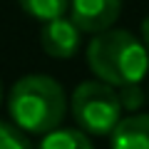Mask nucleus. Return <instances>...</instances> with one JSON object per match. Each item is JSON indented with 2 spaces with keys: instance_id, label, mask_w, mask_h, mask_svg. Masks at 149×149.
I'll use <instances>...</instances> for the list:
<instances>
[{
  "instance_id": "nucleus-1",
  "label": "nucleus",
  "mask_w": 149,
  "mask_h": 149,
  "mask_svg": "<svg viewBox=\"0 0 149 149\" xmlns=\"http://www.w3.org/2000/svg\"><path fill=\"white\" fill-rule=\"evenodd\" d=\"M8 109L22 132L47 134L65 119L67 100L57 80L47 74H27L13 85Z\"/></svg>"
},
{
  "instance_id": "nucleus-2",
  "label": "nucleus",
  "mask_w": 149,
  "mask_h": 149,
  "mask_svg": "<svg viewBox=\"0 0 149 149\" xmlns=\"http://www.w3.org/2000/svg\"><path fill=\"white\" fill-rule=\"evenodd\" d=\"M87 65L109 85L142 82L149 70V50L127 30H102L87 47Z\"/></svg>"
},
{
  "instance_id": "nucleus-3",
  "label": "nucleus",
  "mask_w": 149,
  "mask_h": 149,
  "mask_svg": "<svg viewBox=\"0 0 149 149\" xmlns=\"http://www.w3.org/2000/svg\"><path fill=\"white\" fill-rule=\"evenodd\" d=\"M122 114V102L109 82H82L72 95V117L87 134H112Z\"/></svg>"
},
{
  "instance_id": "nucleus-4",
  "label": "nucleus",
  "mask_w": 149,
  "mask_h": 149,
  "mask_svg": "<svg viewBox=\"0 0 149 149\" xmlns=\"http://www.w3.org/2000/svg\"><path fill=\"white\" fill-rule=\"evenodd\" d=\"M122 0H70V20L82 32L109 30L119 17Z\"/></svg>"
},
{
  "instance_id": "nucleus-5",
  "label": "nucleus",
  "mask_w": 149,
  "mask_h": 149,
  "mask_svg": "<svg viewBox=\"0 0 149 149\" xmlns=\"http://www.w3.org/2000/svg\"><path fill=\"white\" fill-rule=\"evenodd\" d=\"M80 32L82 30L72 20H65L60 15L45 22L42 32H40V45L50 57L67 60V57H74L80 50Z\"/></svg>"
},
{
  "instance_id": "nucleus-6",
  "label": "nucleus",
  "mask_w": 149,
  "mask_h": 149,
  "mask_svg": "<svg viewBox=\"0 0 149 149\" xmlns=\"http://www.w3.org/2000/svg\"><path fill=\"white\" fill-rule=\"evenodd\" d=\"M109 142L114 149H149V114H132L119 119Z\"/></svg>"
},
{
  "instance_id": "nucleus-7",
  "label": "nucleus",
  "mask_w": 149,
  "mask_h": 149,
  "mask_svg": "<svg viewBox=\"0 0 149 149\" xmlns=\"http://www.w3.org/2000/svg\"><path fill=\"white\" fill-rule=\"evenodd\" d=\"M40 147L45 149H90L92 139L85 129H50L42 139H40Z\"/></svg>"
},
{
  "instance_id": "nucleus-8",
  "label": "nucleus",
  "mask_w": 149,
  "mask_h": 149,
  "mask_svg": "<svg viewBox=\"0 0 149 149\" xmlns=\"http://www.w3.org/2000/svg\"><path fill=\"white\" fill-rule=\"evenodd\" d=\"M17 3L30 17H37L45 22L52 17H60L70 8V0H17Z\"/></svg>"
},
{
  "instance_id": "nucleus-9",
  "label": "nucleus",
  "mask_w": 149,
  "mask_h": 149,
  "mask_svg": "<svg viewBox=\"0 0 149 149\" xmlns=\"http://www.w3.org/2000/svg\"><path fill=\"white\" fill-rule=\"evenodd\" d=\"M27 147H30V139L17 124L13 127L8 122H0V149H27Z\"/></svg>"
},
{
  "instance_id": "nucleus-10",
  "label": "nucleus",
  "mask_w": 149,
  "mask_h": 149,
  "mask_svg": "<svg viewBox=\"0 0 149 149\" xmlns=\"http://www.w3.org/2000/svg\"><path fill=\"white\" fill-rule=\"evenodd\" d=\"M119 102H122V109H139L144 102L149 100V95H144V90L139 87V82H132V85H119L117 90Z\"/></svg>"
},
{
  "instance_id": "nucleus-11",
  "label": "nucleus",
  "mask_w": 149,
  "mask_h": 149,
  "mask_svg": "<svg viewBox=\"0 0 149 149\" xmlns=\"http://www.w3.org/2000/svg\"><path fill=\"white\" fill-rule=\"evenodd\" d=\"M142 37H144V45H147V50H149V15H147V20L142 22Z\"/></svg>"
},
{
  "instance_id": "nucleus-12",
  "label": "nucleus",
  "mask_w": 149,
  "mask_h": 149,
  "mask_svg": "<svg viewBox=\"0 0 149 149\" xmlns=\"http://www.w3.org/2000/svg\"><path fill=\"white\" fill-rule=\"evenodd\" d=\"M0 100H3V87H0Z\"/></svg>"
}]
</instances>
